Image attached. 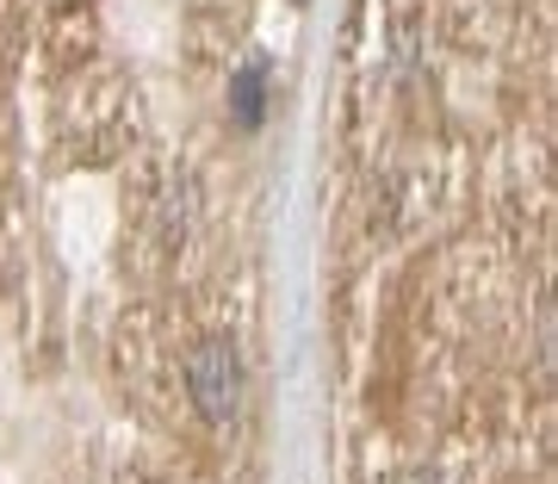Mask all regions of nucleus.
Returning a JSON list of instances; mask_svg holds the SVG:
<instances>
[{"mask_svg":"<svg viewBox=\"0 0 558 484\" xmlns=\"http://www.w3.org/2000/svg\"><path fill=\"white\" fill-rule=\"evenodd\" d=\"M186 398L205 428H230L242 416V354L230 336H199L186 348Z\"/></svg>","mask_w":558,"mask_h":484,"instance_id":"obj_1","label":"nucleus"},{"mask_svg":"<svg viewBox=\"0 0 558 484\" xmlns=\"http://www.w3.org/2000/svg\"><path fill=\"white\" fill-rule=\"evenodd\" d=\"M260 81H267L260 69H242L236 87H230V112H236L242 131H255V124H260V100H267V87H260Z\"/></svg>","mask_w":558,"mask_h":484,"instance_id":"obj_2","label":"nucleus"},{"mask_svg":"<svg viewBox=\"0 0 558 484\" xmlns=\"http://www.w3.org/2000/svg\"><path fill=\"white\" fill-rule=\"evenodd\" d=\"M398 484H435V479H428V472H410V479H398Z\"/></svg>","mask_w":558,"mask_h":484,"instance_id":"obj_3","label":"nucleus"}]
</instances>
